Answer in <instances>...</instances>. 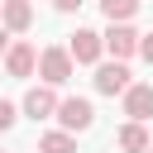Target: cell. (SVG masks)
<instances>
[{
	"instance_id": "6da1fadb",
	"label": "cell",
	"mask_w": 153,
	"mask_h": 153,
	"mask_svg": "<svg viewBox=\"0 0 153 153\" xmlns=\"http://www.w3.org/2000/svg\"><path fill=\"white\" fill-rule=\"evenodd\" d=\"M57 120H62V129H67V134H81V129H91V124H96V110H91V100L67 96V100H57Z\"/></svg>"
},
{
	"instance_id": "7a4b0ae2",
	"label": "cell",
	"mask_w": 153,
	"mask_h": 153,
	"mask_svg": "<svg viewBox=\"0 0 153 153\" xmlns=\"http://www.w3.org/2000/svg\"><path fill=\"white\" fill-rule=\"evenodd\" d=\"M38 72H43L48 86L72 81V53H67V48H43V53H38Z\"/></svg>"
},
{
	"instance_id": "3957f363",
	"label": "cell",
	"mask_w": 153,
	"mask_h": 153,
	"mask_svg": "<svg viewBox=\"0 0 153 153\" xmlns=\"http://www.w3.org/2000/svg\"><path fill=\"white\" fill-rule=\"evenodd\" d=\"M129 86H134V76H129L124 62H100L96 67V91L100 96H124Z\"/></svg>"
},
{
	"instance_id": "277c9868",
	"label": "cell",
	"mask_w": 153,
	"mask_h": 153,
	"mask_svg": "<svg viewBox=\"0 0 153 153\" xmlns=\"http://www.w3.org/2000/svg\"><path fill=\"white\" fill-rule=\"evenodd\" d=\"M100 48H105V38H100L96 29H76V33H72V43H67L72 62H100Z\"/></svg>"
},
{
	"instance_id": "5b68a950",
	"label": "cell",
	"mask_w": 153,
	"mask_h": 153,
	"mask_svg": "<svg viewBox=\"0 0 153 153\" xmlns=\"http://www.w3.org/2000/svg\"><path fill=\"white\" fill-rule=\"evenodd\" d=\"M124 115L139 120V124L153 115V86H148V81H134V86L124 91Z\"/></svg>"
},
{
	"instance_id": "8992f818",
	"label": "cell",
	"mask_w": 153,
	"mask_h": 153,
	"mask_svg": "<svg viewBox=\"0 0 153 153\" xmlns=\"http://www.w3.org/2000/svg\"><path fill=\"white\" fill-rule=\"evenodd\" d=\"M105 38V48L115 53V62H124L129 53H139V33L129 29V24H110V33H100Z\"/></svg>"
},
{
	"instance_id": "52a82bcc",
	"label": "cell",
	"mask_w": 153,
	"mask_h": 153,
	"mask_svg": "<svg viewBox=\"0 0 153 153\" xmlns=\"http://www.w3.org/2000/svg\"><path fill=\"white\" fill-rule=\"evenodd\" d=\"M24 115H29V120H48V115H57V96H53V86H33V91L24 96Z\"/></svg>"
},
{
	"instance_id": "ba28073f",
	"label": "cell",
	"mask_w": 153,
	"mask_h": 153,
	"mask_svg": "<svg viewBox=\"0 0 153 153\" xmlns=\"http://www.w3.org/2000/svg\"><path fill=\"white\" fill-rule=\"evenodd\" d=\"M0 19H5L10 33H24V29L33 24V5H29V0H5V5H0Z\"/></svg>"
},
{
	"instance_id": "9c48e42d",
	"label": "cell",
	"mask_w": 153,
	"mask_h": 153,
	"mask_svg": "<svg viewBox=\"0 0 153 153\" xmlns=\"http://www.w3.org/2000/svg\"><path fill=\"white\" fill-rule=\"evenodd\" d=\"M38 67V53L29 48V43H10V53H5V72L10 76H29Z\"/></svg>"
},
{
	"instance_id": "30bf717a",
	"label": "cell",
	"mask_w": 153,
	"mask_h": 153,
	"mask_svg": "<svg viewBox=\"0 0 153 153\" xmlns=\"http://www.w3.org/2000/svg\"><path fill=\"white\" fill-rule=\"evenodd\" d=\"M115 143H120L124 153H148V143H153V139H148V129H143L139 120H129V124L115 134Z\"/></svg>"
},
{
	"instance_id": "8fae6325",
	"label": "cell",
	"mask_w": 153,
	"mask_h": 153,
	"mask_svg": "<svg viewBox=\"0 0 153 153\" xmlns=\"http://www.w3.org/2000/svg\"><path fill=\"white\" fill-rule=\"evenodd\" d=\"M38 153H76V139H72L67 129H53V134L38 139Z\"/></svg>"
},
{
	"instance_id": "7c38bea8",
	"label": "cell",
	"mask_w": 153,
	"mask_h": 153,
	"mask_svg": "<svg viewBox=\"0 0 153 153\" xmlns=\"http://www.w3.org/2000/svg\"><path fill=\"white\" fill-rule=\"evenodd\" d=\"M100 10H105V19H110V24H124V19L139 10V0H100Z\"/></svg>"
},
{
	"instance_id": "4fadbf2b",
	"label": "cell",
	"mask_w": 153,
	"mask_h": 153,
	"mask_svg": "<svg viewBox=\"0 0 153 153\" xmlns=\"http://www.w3.org/2000/svg\"><path fill=\"white\" fill-rule=\"evenodd\" d=\"M14 120H19V115H14V105H10V100H0V134H5V129H14Z\"/></svg>"
},
{
	"instance_id": "5bb4252c",
	"label": "cell",
	"mask_w": 153,
	"mask_h": 153,
	"mask_svg": "<svg viewBox=\"0 0 153 153\" xmlns=\"http://www.w3.org/2000/svg\"><path fill=\"white\" fill-rule=\"evenodd\" d=\"M139 53H143V62L153 67V33H139Z\"/></svg>"
},
{
	"instance_id": "9a60e30c",
	"label": "cell",
	"mask_w": 153,
	"mask_h": 153,
	"mask_svg": "<svg viewBox=\"0 0 153 153\" xmlns=\"http://www.w3.org/2000/svg\"><path fill=\"white\" fill-rule=\"evenodd\" d=\"M5 53H10V29L0 24V57H5Z\"/></svg>"
},
{
	"instance_id": "2e32d148",
	"label": "cell",
	"mask_w": 153,
	"mask_h": 153,
	"mask_svg": "<svg viewBox=\"0 0 153 153\" xmlns=\"http://www.w3.org/2000/svg\"><path fill=\"white\" fill-rule=\"evenodd\" d=\"M53 5H57V10H76L81 0H53Z\"/></svg>"
},
{
	"instance_id": "e0dca14e",
	"label": "cell",
	"mask_w": 153,
	"mask_h": 153,
	"mask_svg": "<svg viewBox=\"0 0 153 153\" xmlns=\"http://www.w3.org/2000/svg\"><path fill=\"white\" fill-rule=\"evenodd\" d=\"M148 153H153V143H148Z\"/></svg>"
},
{
	"instance_id": "ac0fdd59",
	"label": "cell",
	"mask_w": 153,
	"mask_h": 153,
	"mask_svg": "<svg viewBox=\"0 0 153 153\" xmlns=\"http://www.w3.org/2000/svg\"><path fill=\"white\" fill-rule=\"evenodd\" d=\"M0 5H5V0H0Z\"/></svg>"
}]
</instances>
